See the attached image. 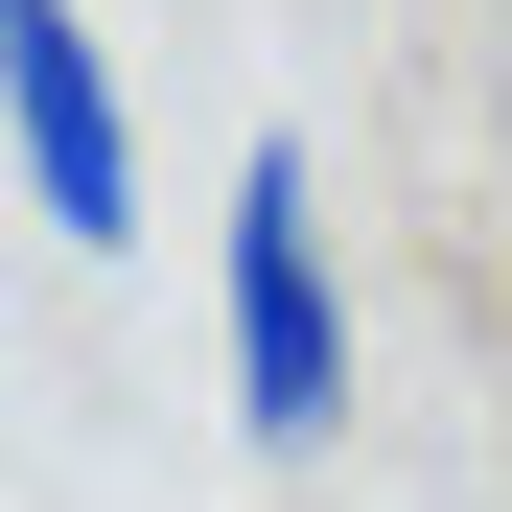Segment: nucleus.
I'll use <instances>...</instances> for the list:
<instances>
[{"mask_svg":"<svg viewBox=\"0 0 512 512\" xmlns=\"http://www.w3.org/2000/svg\"><path fill=\"white\" fill-rule=\"evenodd\" d=\"M0 140H24V210H47L70 256L140 233V140H117V47H94V0H0Z\"/></svg>","mask_w":512,"mask_h":512,"instance_id":"nucleus-2","label":"nucleus"},{"mask_svg":"<svg viewBox=\"0 0 512 512\" xmlns=\"http://www.w3.org/2000/svg\"><path fill=\"white\" fill-rule=\"evenodd\" d=\"M210 326H233L256 466H303L326 419H350V280H326V163H303V140L233 163V210H210Z\"/></svg>","mask_w":512,"mask_h":512,"instance_id":"nucleus-1","label":"nucleus"}]
</instances>
